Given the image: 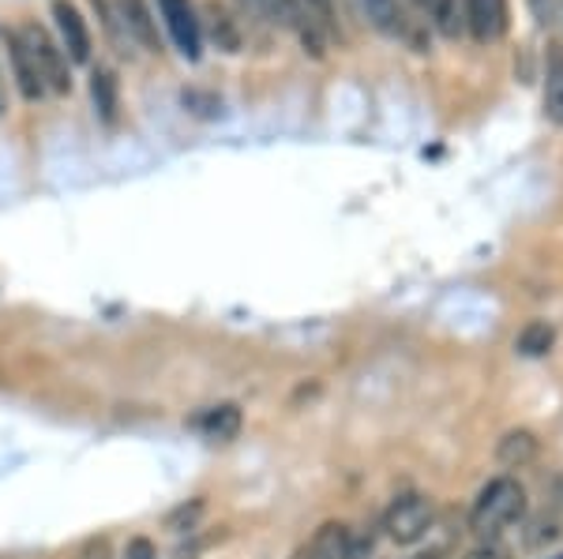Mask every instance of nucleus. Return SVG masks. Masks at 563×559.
I'll return each instance as SVG.
<instances>
[{
	"instance_id": "obj_1",
	"label": "nucleus",
	"mask_w": 563,
	"mask_h": 559,
	"mask_svg": "<svg viewBox=\"0 0 563 559\" xmlns=\"http://www.w3.org/2000/svg\"><path fill=\"white\" fill-rule=\"evenodd\" d=\"M526 515V489L515 477H493L485 489L477 492L474 507H470V529L481 540H493L515 526Z\"/></svg>"
},
{
	"instance_id": "obj_2",
	"label": "nucleus",
	"mask_w": 563,
	"mask_h": 559,
	"mask_svg": "<svg viewBox=\"0 0 563 559\" xmlns=\"http://www.w3.org/2000/svg\"><path fill=\"white\" fill-rule=\"evenodd\" d=\"M15 34H20L26 53H31L45 90H49V94H71V60L65 57L60 42L49 34V26H42L38 20H26L15 26Z\"/></svg>"
},
{
	"instance_id": "obj_3",
	"label": "nucleus",
	"mask_w": 563,
	"mask_h": 559,
	"mask_svg": "<svg viewBox=\"0 0 563 559\" xmlns=\"http://www.w3.org/2000/svg\"><path fill=\"white\" fill-rule=\"evenodd\" d=\"M357 8L379 38L402 42V45H410L413 53H429V38H424L421 23L410 15L406 0H357Z\"/></svg>"
},
{
	"instance_id": "obj_4",
	"label": "nucleus",
	"mask_w": 563,
	"mask_h": 559,
	"mask_svg": "<svg viewBox=\"0 0 563 559\" xmlns=\"http://www.w3.org/2000/svg\"><path fill=\"white\" fill-rule=\"evenodd\" d=\"M241 8H244V12H252L263 23L278 26V31L297 34V42L305 45L308 57H316V60L327 57V34L316 23L305 20L301 8H297V0H241Z\"/></svg>"
},
{
	"instance_id": "obj_5",
	"label": "nucleus",
	"mask_w": 563,
	"mask_h": 559,
	"mask_svg": "<svg viewBox=\"0 0 563 559\" xmlns=\"http://www.w3.org/2000/svg\"><path fill=\"white\" fill-rule=\"evenodd\" d=\"M432 522H435V507L429 495L421 492H406L398 495L395 503L384 511V518H379V529H384L387 540H395V545H417V540H424L432 534Z\"/></svg>"
},
{
	"instance_id": "obj_6",
	"label": "nucleus",
	"mask_w": 563,
	"mask_h": 559,
	"mask_svg": "<svg viewBox=\"0 0 563 559\" xmlns=\"http://www.w3.org/2000/svg\"><path fill=\"white\" fill-rule=\"evenodd\" d=\"M154 15H158L166 38L185 60L203 57V31H199V8L196 0H154Z\"/></svg>"
},
{
	"instance_id": "obj_7",
	"label": "nucleus",
	"mask_w": 563,
	"mask_h": 559,
	"mask_svg": "<svg viewBox=\"0 0 563 559\" xmlns=\"http://www.w3.org/2000/svg\"><path fill=\"white\" fill-rule=\"evenodd\" d=\"M49 20H53V38L60 42V49H65V57L71 60V68L76 65H90L95 60V38H90V26L84 20V12H79L71 0H49Z\"/></svg>"
},
{
	"instance_id": "obj_8",
	"label": "nucleus",
	"mask_w": 563,
	"mask_h": 559,
	"mask_svg": "<svg viewBox=\"0 0 563 559\" xmlns=\"http://www.w3.org/2000/svg\"><path fill=\"white\" fill-rule=\"evenodd\" d=\"M462 20H466V34L477 45L504 42L507 26H511V8L507 0H462Z\"/></svg>"
},
{
	"instance_id": "obj_9",
	"label": "nucleus",
	"mask_w": 563,
	"mask_h": 559,
	"mask_svg": "<svg viewBox=\"0 0 563 559\" xmlns=\"http://www.w3.org/2000/svg\"><path fill=\"white\" fill-rule=\"evenodd\" d=\"M109 4L132 45H140L143 53H162V31L151 0H109Z\"/></svg>"
},
{
	"instance_id": "obj_10",
	"label": "nucleus",
	"mask_w": 563,
	"mask_h": 559,
	"mask_svg": "<svg viewBox=\"0 0 563 559\" xmlns=\"http://www.w3.org/2000/svg\"><path fill=\"white\" fill-rule=\"evenodd\" d=\"M199 31H203V38L211 42L218 53H225V57H233V53L244 49L241 20L222 4V0H203V8H199Z\"/></svg>"
},
{
	"instance_id": "obj_11",
	"label": "nucleus",
	"mask_w": 563,
	"mask_h": 559,
	"mask_svg": "<svg viewBox=\"0 0 563 559\" xmlns=\"http://www.w3.org/2000/svg\"><path fill=\"white\" fill-rule=\"evenodd\" d=\"M4 49H8V79H12L15 90H20V98H23V102H42L49 90H45L38 68H34L31 53H26L23 38L15 34V26L4 34Z\"/></svg>"
},
{
	"instance_id": "obj_12",
	"label": "nucleus",
	"mask_w": 563,
	"mask_h": 559,
	"mask_svg": "<svg viewBox=\"0 0 563 559\" xmlns=\"http://www.w3.org/2000/svg\"><path fill=\"white\" fill-rule=\"evenodd\" d=\"M541 105L549 124L563 128V45L549 42L544 49V68H541Z\"/></svg>"
},
{
	"instance_id": "obj_13",
	"label": "nucleus",
	"mask_w": 563,
	"mask_h": 559,
	"mask_svg": "<svg viewBox=\"0 0 563 559\" xmlns=\"http://www.w3.org/2000/svg\"><path fill=\"white\" fill-rule=\"evenodd\" d=\"M90 102H95L98 121L117 124V116H121V79H117L113 68H90Z\"/></svg>"
},
{
	"instance_id": "obj_14",
	"label": "nucleus",
	"mask_w": 563,
	"mask_h": 559,
	"mask_svg": "<svg viewBox=\"0 0 563 559\" xmlns=\"http://www.w3.org/2000/svg\"><path fill=\"white\" fill-rule=\"evenodd\" d=\"M241 425H244L241 405H233V402L211 405V410H203L199 417H192V428L203 432V436L214 439V444H230V439H238Z\"/></svg>"
},
{
	"instance_id": "obj_15",
	"label": "nucleus",
	"mask_w": 563,
	"mask_h": 559,
	"mask_svg": "<svg viewBox=\"0 0 563 559\" xmlns=\"http://www.w3.org/2000/svg\"><path fill=\"white\" fill-rule=\"evenodd\" d=\"M417 12L429 15L432 31L448 42H459L466 34V20H462V0H410Z\"/></svg>"
},
{
	"instance_id": "obj_16",
	"label": "nucleus",
	"mask_w": 563,
	"mask_h": 559,
	"mask_svg": "<svg viewBox=\"0 0 563 559\" xmlns=\"http://www.w3.org/2000/svg\"><path fill=\"white\" fill-rule=\"evenodd\" d=\"M538 450L541 447H538V436H533V432L515 428L496 444V462L507 466V470H522V466H530L533 458H538Z\"/></svg>"
},
{
	"instance_id": "obj_17",
	"label": "nucleus",
	"mask_w": 563,
	"mask_h": 559,
	"mask_svg": "<svg viewBox=\"0 0 563 559\" xmlns=\"http://www.w3.org/2000/svg\"><path fill=\"white\" fill-rule=\"evenodd\" d=\"M346 537H350L346 522H323V526L316 529V537L308 540V548L301 552V559H342Z\"/></svg>"
},
{
	"instance_id": "obj_18",
	"label": "nucleus",
	"mask_w": 563,
	"mask_h": 559,
	"mask_svg": "<svg viewBox=\"0 0 563 559\" xmlns=\"http://www.w3.org/2000/svg\"><path fill=\"white\" fill-rule=\"evenodd\" d=\"M297 8H301V15L308 23L320 26V31L327 34V42L346 38V34H342V20H339V8H334V0H297Z\"/></svg>"
},
{
	"instance_id": "obj_19",
	"label": "nucleus",
	"mask_w": 563,
	"mask_h": 559,
	"mask_svg": "<svg viewBox=\"0 0 563 559\" xmlns=\"http://www.w3.org/2000/svg\"><path fill=\"white\" fill-rule=\"evenodd\" d=\"M552 342H556V331L544 320H530L519 331V338H515V349H519L522 357H544L552 349Z\"/></svg>"
},
{
	"instance_id": "obj_20",
	"label": "nucleus",
	"mask_w": 563,
	"mask_h": 559,
	"mask_svg": "<svg viewBox=\"0 0 563 559\" xmlns=\"http://www.w3.org/2000/svg\"><path fill=\"white\" fill-rule=\"evenodd\" d=\"M90 8H95L98 23H102L106 38L117 45V53H132V42H129V34L121 31V23H117V15H113V4H109V0H90Z\"/></svg>"
},
{
	"instance_id": "obj_21",
	"label": "nucleus",
	"mask_w": 563,
	"mask_h": 559,
	"mask_svg": "<svg viewBox=\"0 0 563 559\" xmlns=\"http://www.w3.org/2000/svg\"><path fill=\"white\" fill-rule=\"evenodd\" d=\"M556 537H560V522L549 518V515L533 518L530 526H526V548H541V545H549V540H556Z\"/></svg>"
},
{
	"instance_id": "obj_22",
	"label": "nucleus",
	"mask_w": 563,
	"mask_h": 559,
	"mask_svg": "<svg viewBox=\"0 0 563 559\" xmlns=\"http://www.w3.org/2000/svg\"><path fill=\"white\" fill-rule=\"evenodd\" d=\"M199 515H203V500H192V503H185V507L169 511L166 526H169V529H177V534H185V529H192V526H196V518H199Z\"/></svg>"
},
{
	"instance_id": "obj_23",
	"label": "nucleus",
	"mask_w": 563,
	"mask_h": 559,
	"mask_svg": "<svg viewBox=\"0 0 563 559\" xmlns=\"http://www.w3.org/2000/svg\"><path fill=\"white\" fill-rule=\"evenodd\" d=\"M372 552H376V537L372 534H353L346 537V548H342V559H372Z\"/></svg>"
},
{
	"instance_id": "obj_24",
	"label": "nucleus",
	"mask_w": 563,
	"mask_h": 559,
	"mask_svg": "<svg viewBox=\"0 0 563 559\" xmlns=\"http://www.w3.org/2000/svg\"><path fill=\"white\" fill-rule=\"evenodd\" d=\"M533 12V20H538V26H552L560 20V0H526Z\"/></svg>"
},
{
	"instance_id": "obj_25",
	"label": "nucleus",
	"mask_w": 563,
	"mask_h": 559,
	"mask_svg": "<svg viewBox=\"0 0 563 559\" xmlns=\"http://www.w3.org/2000/svg\"><path fill=\"white\" fill-rule=\"evenodd\" d=\"M462 559H511V552H507V545H499V540H481V545L470 548Z\"/></svg>"
},
{
	"instance_id": "obj_26",
	"label": "nucleus",
	"mask_w": 563,
	"mask_h": 559,
	"mask_svg": "<svg viewBox=\"0 0 563 559\" xmlns=\"http://www.w3.org/2000/svg\"><path fill=\"white\" fill-rule=\"evenodd\" d=\"M124 559H158V548H154L151 537H132L124 545Z\"/></svg>"
},
{
	"instance_id": "obj_27",
	"label": "nucleus",
	"mask_w": 563,
	"mask_h": 559,
	"mask_svg": "<svg viewBox=\"0 0 563 559\" xmlns=\"http://www.w3.org/2000/svg\"><path fill=\"white\" fill-rule=\"evenodd\" d=\"M12 113V79H8V68L0 60V121Z\"/></svg>"
},
{
	"instance_id": "obj_28",
	"label": "nucleus",
	"mask_w": 563,
	"mask_h": 559,
	"mask_svg": "<svg viewBox=\"0 0 563 559\" xmlns=\"http://www.w3.org/2000/svg\"><path fill=\"white\" fill-rule=\"evenodd\" d=\"M560 20H563V0H560Z\"/></svg>"
},
{
	"instance_id": "obj_29",
	"label": "nucleus",
	"mask_w": 563,
	"mask_h": 559,
	"mask_svg": "<svg viewBox=\"0 0 563 559\" xmlns=\"http://www.w3.org/2000/svg\"><path fill=\"white\" fill-rule=\"evenodd\" d=\"M552 559H563V556H552Z\"/></svg>"
}]
</instances>
